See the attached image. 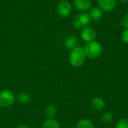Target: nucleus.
<instances>
[{"instance_id": "1", "label": "nucleus", "mask_w": 128, "mask_h": 128, "mask_svg": "<svg viewBox=\"0 0 128 128\" xmlns=\"http://www.w3.org/2000/svg\"><path fill=\"white\" fill-rule=\"evenodd\" d=\"M86 55L84 50V48L81 46H77L73 49L70 51L69 56V62L70 64L75 68L81 67L86 62Z\"/></svg>"}, {"instance_id": "7", "label": "nucleus", "mask_w": 128, "mask_h": 128, "mask_svg": "<svg viewBox=\"0 0 128 128\" xmlns=\"http://www.w3.org/2000/svg\"><path fill=\"white\" fill-rule=\"evenodd\" d=\"M99 8L105 12H110L115 9L117 0H98Z\"/></svg>"}, {"instance_id": "20", "label": "nucleus", "mask_w": 128, "mask_h": 128, "mask_svg": "<svg viewBox=\"0 0 128 128\" xmlns=\"http://www.w3.org/2000/svg\"><path fill=\"white\" fill-rule=\"evenodd\" d=\"M16 128H29L27 125H26V124H20V125H18L17 127Z\"/></svg>"}, {"instance_id": "6", "label": "nucleus", "mask_w": 128, "mask_h": 128, "mask_svg": "<svg viewBox=\"0 0 128 128\" xmlns=\"http://www.w3.org/2000/svg\"><path fill=\"white\" fill-rule=\"evenodd\" d=\"M81 38L84 41L87 43L94 41L96 38V32L94 28L91 27H86L82 29Z\"/></svg>"}, {"instance_id": "18", "label": "nucleus", "mask_w": 128, "mask_h": 128, "mask_svg": "<svg viewBox=\"0 0 128 128\" xmlns=\"http://www.w3.org/2000/svg\"><path fill=\"white\" fill-rule=\"evenodd\" d=\"M121 26L124 28V29H128V12L126 13L123 17L122 18L121 20Z\"/></svg>"}, {"instance_id": "8", "label": "nucleus", "mask_w": 128, "mask_h": 128, "mask_svg": "<svg viewBox=\"0 0 128 128\" xmlns=\"http://www.w3.org/2000/svg\"><path fill=\"white\" fill-rule=\"evenodd\" d=\"M74 4L76 10L84 12V11L89 10L92 8V1L91 0H74Z\"/></svg>"}, {"instance_id": "11", "label": "nucleus", "mask_w": 128, "mask_h": 128, "mask_svg": "<svg viewBox=\"0 0 128 128\" xmlns=\"http://www.w3.org/2000/svg\"><path fill=\"white\" fill-rule=\"evenodd\" d=\"M15 98L20 104H26L29 103L31 100L30 95L28 93L24 92H21L18 93L15 96Z\"/></svg>"}, {"instance_id": "12", "label": "nucleus", "mask_w": 128, "mask_h": 128, "mask_svg": "<svg viewBox=\"0 0 128 128\" xmlns=\"http://www.w3.org/2000/svg\"><path fill=\"white\" fill-rule=\"evenodd\" d=\"M78 44H79L78 39L74 36H70L65 40V46H67L68 49L71 50L77 47Z\"/></svg>"}, {"instance_id": "22", "label": "nucleus", "mask_w": 128, "mask_h": 128, "mask_svg": "<svg viewBox=\"0 0 128 128\" xmlns=\"http://www.w3.org/2000/svg\"></svg>"}, {"instance_id": "5", "label": "nucleus", "mask_w": 128, "mask_h": 128, "mask_svg": "<svg viewBox=\"0 0 128 128\" xmlns=\"http://www.w3.org/2000/svg\"><path fill=\"white\" fill-rule=\"evenodd\" d=\"M72 10V6L68 1L62 0L57 5V14L59 16L65 18L70 16Z\"/></svg>"}, {"instance_id": "21", "label": "nucleus", "mask_w": 128, "mask_h": 128, "mask_svg": "<svg viewBox=\"0 0 128 128\" xmlns=\"http://www.w3.org/2000/svg\"><path fill=\"white\" fill-rule=\"evenodd\" d=\"M119 1L124 3H128V0H119Z\"/></svg>"}, {"instance_id": "16", "label": "nucleus", "mask_w": 128, "mask_h": 128, "mask_svg": "<svg viewBox=\"0 0 128 128\" xmlns=\"http://www.w3.org/2000/svg\"><path fill=\"white\" fill-rule=\"evenodd\" d=\"M112 118H113V116H112V113L106 112V113H104L102 116L101 120H102V122L104 123V124H110V123L112 122Z\"/></svg>"}, {"instance_id": "3", "label": "nucleus", "mask_w": 128, "mask_h": 128, "mask_svg": "<svg viewBox=\"0 0 128 128\" xmlns=\"http://www.w3.org/2000/svg\"><path fill=\"white\" fill-rule=\"evenodd\" d=\"M92 18L89 14L86 12H81L74 16L72 21V24L76 29H83L88 27L92 22Z\"/></svg>"}, {"instance_id": "19", "label": "nucleus", "mask_w": 128, "mask_h": 128, "mask_svg": "<svg viewBox=\"0 0 128 128\" xmlns=\"http://www.w3.org/2000/svg\"><path fill=\"white\" fill-rule=\"evenodd\" d=\"M121 39L125 43L128 44V29H124L121 34Z\"/></svg>"}, {"instance_id": "2", "label": "nucleus", "mask_w": 128, "mask_h": 128, "mask_svg": "<svg viewBox=\"0 0 128 128\" xmlns=\"http://www.w3.org/2000/svg\"><path fill=\"white\" fill-rule=\"evenodd\" d=\"M84 50L86 55V57L91 59H95L100 56L103 52V46L98 41H92L87 43L84 47Z\"/></svg>"}, {"instance_id": "4", "label": "nucleus", "mask_w": 128, "mask_h": 128, "mask_svg": "<svg viewBox=\"0 0 128 128\" xmlns=\"http://www.w3.org/2000/svg\"><path fill=\"white\" fill-rule=\"evenodd\" d=\"M16 98L14 94L10 90L0 92V107H9L14 104Z\"/></svg>"}, {"instance_id": "10", "label": "nucleus", "mask_w": 128, "mask_h": 128, "mask_svg": "<svg viewBox=\"0 0 128 128\" xmlns=\"http://www.w3.org/2000/svg\"><path fill=\"white\" fill-rule=\"evenodd\" d=\"M92 106L95 111L99 112V111H101L104 108L105 102L100 98H95L92 101Z\"/></svg>"}, {"instance_id": "15", "label": "nucleus", "mask_w": 128, "mask_h": 128, "mask_svg": "<svg viewBox=\"0 0 128 128\" xmlns=\"http://www.w3.org/2000/svg\"><path fill=\"white\" fill-rule=\"evenodd\" d=\"M76 128H94V125L90 120L87 118H83L77 122Z\"/></svg>"}, {"instance_id": "14", "label": "nucleus", "mask_w": 128, "mask_h": 128, "mask_svg": "<svg viewBox=\"0 0 128 128\" xmlns=\"http://www.w3.org/2000/svg\"><path fill=\"white\" fill-rule=\"evenodd\" d=\"M42 128H60V125L55 118H47L43 122Z\"/></svg>"}, {"instance_id": "13", "label": "nucleus", "mask_w": 128, "mask_h": 128, "mask_svg": "<svg viewBox=\"0 0 128 128\" xmlns=\"http://www.w3.org/2000/svg\"><path fill=\"white\" fill-rule=\"evenodd\" d=\"M57 112H58V109L53 104H50L46 107L45 113H46V116L48 117V118H54Z\"/></svg>"}, {"instance_id": "17", "label": "nucleus", "mask_w": 128, "mask_h": 128, "mask_svg": "<svg viewBox=\"0 0 128 128\" xmlns=\"http://www.w3.org/2000/svg\"><path fill=\"white\" fill-rule=\"evenodd\" d=\"M116 128H128V118H121L116 124Z\"/></svg>"}, {"instance_id": "9", "label": "nucleus", "mask_w": 128, "mask_h": 128, "mask_svg": "<svg viewBox=\"0 0 128 128\" xmlns=\"http://www.w3.org/2000/svg\"><path fill=\"white\" fill-rule=\"evenodd\" d=\"M88 14L92 20L98 21L101 19L103 16V10L98 6H93L89 9Z\"/></svg>"}]
</instances>
